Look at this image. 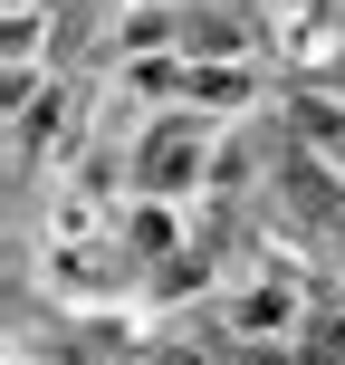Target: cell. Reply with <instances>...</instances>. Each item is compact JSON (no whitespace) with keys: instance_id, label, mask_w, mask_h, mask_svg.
<instances>
[{"instance_id":"6da1fadb","label":"cell","mask_w":345,"mask_h":365,"mask_svg":"<svg viewBox=\"0 0 345 365\" xmlns=\"http://www.w3.org/2000/svg\"><path fill=\"white\" fill-rule=\"evenodd\" d=\"M201 164V115H173V125L144 135V154H134V182L144 192H182V173Z\"/></svg>"},{"instance_id":"7a4b0ae2","label":"cell","mask_w":345,"mask_h":365,"mask_svg":"<svg viewBox=\"0 0 345 365\" xmlns=\"http://www.w3.org/2000/svg\"><path fill=\"white\" fill-rule=\"evenodd\" d=\"M173 29H182V48H250V10H230V0H211V10L192 0Z\"/></svg>"},{"instance_id":"3957f363","label":"cell","mask_w":345,"mask_h":365,"mask_svg":"<svg viewBox=\"0 0 345 365\" xmlns=\"http://www.w3.org/2000/svg\"><path fill=\"white\" fill-rule=\"evenodd\" d=\"M297 365H345V317H307L297 327Z\"/></svg>"}]
</instances>
